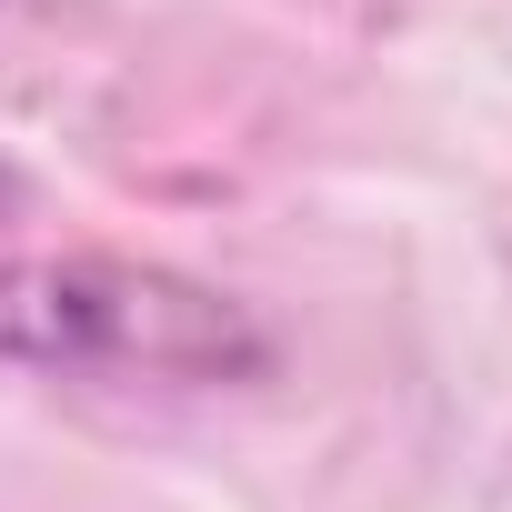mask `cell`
<instances>
[{
    "mask_svg": "<svg viewBox=\"0 0 512 512\" xmlns=\"http://www.w3.org/2000/svg\"><path fill=\"white\" fill-rule=\"evenodd\" d=\"M11 201H21V181H11V171H0V211H11Z\"/></svg>",
    "mask_w": 512,
    "mask_h": 512,
    "instance_id": "cell-2",
    "label": "cell"
},
{
    "mask_svg": "<svg viewBox=\"0 0 512 512\" xmlns=\"http://www.w3.org/2000/svg\"><path fill=\"white\" fill-rule=\"evenodd\" d=\"M0 362L111 372V382H262L272 332L191 272L121 251H21L0 262Z\"/></svg>",
    "mask_w": 512,
    "mask_h": 512,
    "instance_id": "cell-1",
    "label": "cell"
}]
</instances>
